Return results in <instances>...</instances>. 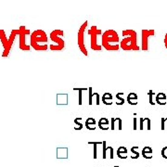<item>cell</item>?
I'll return each instance as SVG.
<instances>
[{
	"label": "cell",
	"instance_id": "cell-16",
	"mask_svg": "<svg viewBox=\"0 0 167 167\" xmlns=\"http://www.w3.org/2000/svg\"><path fill=\"white\" fill-rule=\"evenodd\" d=\"M101 100L105 105H112V95L111 93L106 92L102 95Z\"/></svg>",
	"mask_w": 167,
	"mask_h": 167
},
{
	"label": "cell",
	"instance_id": "cell-27",
	"mask_svg": "<svg viewBox=\"0 0 167 167\" xmlns=\"http://www.w3.org/2000/svg\"><path fill=\"white\" fill-rule=\"evenodd\" d=\"M102 157L103 159H106L107 158V142L106 141H103L102 142Z\"/></svg>",
	"mask_w": 167,
	"mask_h": 167
},
{
	"label": "cell",
	"instance_id": "cell-31",
	"mask_svg": "<svg viewBox=\"0 0 167 167\" xmlns=\"http://www.w3.org/2000/svg\"><path fill=\"white\" fill-rule=\"evenodd\" d=\"M94 95L96 96V99H97L96 104H97V105H99V104H100V96H99V94L98 92H96V93H94Z\"/></svg>",
	"mask_w": 167,
	"mask_h": 167
},
{
	"label": "cell",
	"instance_id": "cell-3",
	"mask_svg": "<svg viewBox=\"0 0 167 167\" xmlns=\"http://www.w3.org/2000/svg\"><path fill=\"white\" fill-rule=\"evenodd\" d=\"M48 35L43 30H35L31 35L30 45L36 51H45L48 48V44H45L48 43Z\"/></svg>",
	"mask_w": 167,
	"mask_h": 167
},
{
	"label": "cell",
	"instance_id": "cell-28",
	"mask_svg": "<svg viewBox=\"0 0 167 167\" xmlns=\"http://www.w3.org/2000/svg\"><path fill=\"white\" fill-rule=\"evenodd\" d=\"M167 123V118L162 117L161 118V129L162 130H165V125Z\"/></svg>",
	"mask_w": 167,
	"mask_h": 167
},
{
	"label": "cell",
	"instance_id": "cell-5",
	"mask_svg": "<svg viewBox=\"0 0 167 167\" xmlns=\"http://www.w3.org/2000/svg\"><path fill=\"white\" fill-rule=\"evenodd\" d=\"M88 35H90V48L94 51H101L102 45L99 44L98 37L102 35L101 30L98 29L96 25H93L88 30Z\"/></svg>",
	"mask_w": 167,
	"mask_h": 167
},
{
	"label": "cell",
	"instance_id": "cell-22",
	"mask_svg": "<svg viewBox=\"0 0 167 167\" xmlns=\"http://www.w3.org/2000/svg\"><path fill=\"white\" fill-rule=\"evenodd\" d=\"M124 93H122V92H119V93H117L116 94V99L119 100V102H116V105H118V106H121V105H124L125 104V99H124Z\"/></svg>",
	"mask_w": 167,
	"mask_h": 167
},
{
	"label": "cell",
	"instance_id": "cell-6",
	"mask_svg": "<svg viewBox=\"0 0 167 167\" xmlns=\"http://www.w3.org/2000/svg\"><path fill=\"white\" fill-rule=\"evenodd\" d=\"M87 24H88V22L85 21V22L81 25V27L79 28V30H78V34H77V44H78V48H79V49L81 50V52H82L85 56H87V55H88V52H87V49H86V47H85V28L87 27Z\"/></svg>",
	"mask_w": 167,
	"mask_h": 167
},
{
	"label": "cell",
	"instance_id": "cell-13",
	"mask_svg": "<svg viewBox=\"0 0 167 167\" xmlns=\"http://www.w3.org/2000/svg\"><path fill=\"white\" fill-rule=\"evenodd\" d=\"M96 125H97V122L93 117H88L85 120V127L90 131H93L96 129Z\"/></svg>",
	"mask_w": 167,
	"mask_h": 167
},
{
	"label": "cell",
	"instance_id": "cell-1",
	"mask_svg": "<svg viewBox=\"0 0 167 167\" xmlns=\"http://www.w3.org/2000/svg\"><path fill=\"white\" fill-rule=\"evenodd\" d=\"M120 38L114 30H107L101 35V45L108 51H118L120 48Z\"/></svg>",
	"mask_w": 167,
	"mask_h": 167
},
{
	"label": "cell",
	"instance_id": "cell-33",
	"mask_svg": "<svg viewBox=\"0 0 167 167\" xmlns=\"http://www.w3.org/2000/svg\"><path fill=\"white\" fill-rule=\"evenodd\" d=\"M113 167H119V166H113Z\"/></svg>",
	"mask_w": 167,
	"mask_h": 167
},
{
	"label": "cell",
	"instance_id": "cell-12",
	"mask_svg": "<svg viewBox=\"0 0 167 167\" xmlns=\"http://www.w3.org/2000/svg\"><path fill=\"white\" fill-rule=\"evenodd\" d=\"M146 123L147 129L150 130L151 129V120L149 117H140L139 118V129L144 130V125Z\"/></svg>",
	"mask_w": 167,
	"mask_h": 167
},
{
	"label": "cell",
	"instance_id": "cell-20",
	"mask_svg": "<svg viewBox=\"0 0 167 167\" xmlns=\"http://www.w3.org/2000/svg\"><path fill=\"white\" fill-rule=\"evenodd\" d=\"M0 41H1L3 48H4V51L7 49L8 47V38L6 36V33L4 32V30H0Z\"/></svg>",
	"mask_w": 167,
	"mask_h": 167
},
{
	"label": "cell",
	"instance_id": "cell-8",
	"mask_svg": "<svg viewBox=\"0 0 167 167\" xmlns=\"http://www.w3.org/2000/svg\"><path fill=\"white\" fill-rule=\"evenodd\" d=\"M21 28H22V31L19 35V48L23 51H30L31 45L26 44V36L30 35L31 32H30L29 29H26L25 26H21Z\"/></svg>",
	"mask_w": 167,
	"mask_h": 167
},
{
	"label": "cell",
	"instance_id": "cell-18",
	"mask_svg": "<svg viewBox=\"0 0 167 167\" xmlns=\"http://www.w3.org/2000/svg\"><path fill=\"white\" fill-rule=\"evenodd\" d=\"M152 149H151L150 147H145L143 148L142 149V156L145 158V159H151L152 158Z\"/></svg>",
	"mask_w": 167,
	"mask_h": 167
},
{
	"label": "cell",
	"instance_id": "cell-7",
	"mask_svg": "<svg viewBox=\"0 0 167 167\" xmlns=\"http://www.w3.org/2000/svg\"><path fill=\"white\" fill-rule=\"evenodd\" d=\"M155 35L154 30H145L141 31V50L149 51V39Z\"/></svg>",
	"mask_w": 167,
	"mask_h": 167
},
{
	"label": "cell",
	"instance_id": "cell-11",
	"mask_svg": "<svg viewBox=\"0 0 167 167\" xmlns=\"http://www.w3.org/2000/svg\"><path fill=\"white\" fill-rule=\"evenodd\" d=\"M56 104L58 106L68 105V94H58L56 97Z\"/></svg>",
	"mask_w": 167,
	"mask_h": 167
},
{
	"label": "cell",
	"instance_id": "cell-25",
	"mask_svg": "<svg viewBox=\"0 0 167 167\" xmlns=\"http://www.w3.org/2000/svg\"><path fill=\"white\" fill-rule=\"evenodd\" d=\"M93 97H94L93 88L92 87H88V104L89 105L93 104Z\"/></svg>",
	"mask_w": 167,
	"mask_h": 167
},
{
	"label": "cell",
	"instance_id": "cell-14",
	"mask_svg": "<svg viewBox=\"0 0 167 167\" xmlns=\"http://www.w3.org/2000/svg\"><path fill=\"white\" fill-rule=\"evenodd\" d=\"M74 91H78V105L83 104V92L88 91V87H73Z\"/></svg>",
	"mask_w": 167,
	"mask_h": 167
},
{
	"label": "cell",
	"instance_id": "cell-17",
	"mask_svg": "<svg viewBox=\"0 0 167 167\" xmlns=\"http://www.w3.org/2000/svg\"><path fill=\"white\" fill-rule=\"evenodd\" d=\"M117 156L120 158V159H126L127 158V149L125 147H119L117 151Z\"/></svg>",
	"mask_w": 167,
	"mask_h": 167
},
{
	"label": "cell",
	"instance_id": "cell-15",
	"mask_svg": "<svg viewBox=\"0 0 167 167\" xmlns=\"http://www.w3.org/2000/svg\"><path fill=\"white\" fill-rule=\"evenodd\" d=\"M126 100L129 103V105H132V106L138 105V95L135 93H129L127 95Z\"/></svg>",
	"mask_w": 167,
	"mask_h": 167
},
{
	"label": "cell",
	"instance_id": "cell-21",
	"mask_svg": "<svg viewBox=\"0 0 167 167\" xmlns=\"http://www.w3.org/2000/svg\"><path fill=\"white\" fill-rule=\"evenodd\" d=\"M81 121H82V117H76V118L74 119V124L76 125V126L74 127V130L75 131H80V130L83 129L84 125L81 123Z\"/></svg>",
	"mask_w": 167,
	"mask_h": 167
},
{
	"label": "cell",
	"instance_id": "cell-10",
	"mask_svg": "<svg viewBox=\"0 0 167 167\" xmlns=\"http://www.w3.org/2000/svg\"><path fill=\"white\" fill-rule=\"evenodd\" d=\"M99 127L100 130H103V131H107L111 128V124L109 122L108 118L106 117H101L99 121Z\"/></svg>",
	"mask_w": 167,
	"mask_h": 167
},
{
	"label": "cell",
	"instance_id": "cell-2",
	"mask_svg": "<svg viewBox=\"0 0 167 167\" xmlns=\"http://www.w3.org/2000/svg\"><path fill=\"white\" fill-rule=\"evenodd\" d=\"M123 36L125 37L120 42V48L125 51H139V47L138 45V34L134 30H125L122 32Z\"/></svg>",
	"mask_w": 167,
	"mask_h": 167
},
{
	"label": "cell",
	"instance_id": "cell-23",
	"mask_svg": "<svg viewBox=\"0 0 167 167\" xmlns=\"http://www.w3.org/2000/svg\"><path fill=\"white\" fill-rule=\"evenodd\" d=\"M139 149V147H132L131 149H130V151L132 152V155H131V158L132 159H138L139 157V151L136 150Z\"/></svg>",
	"mask_w": 167,
	"mask_h": 167
},
{
	"label": "cell",
	"instance_id": "cell-19",
	"mask_svg": "<svg viewBox=\"0 0 167 167\" xmlns=\"http://www.w3.org/2000/svg\"><path fill=\"white\" fill-rule=\"evenodd\" d=\"M166 99L167 96L164 93H158L156 95V104L159 105H165L166 104Z\"/></svg>",
	"mask_w": 167,
	"mask_h": 167
},
{
	"label": "cell",
	"instance_id": "cell-24",
	"mask_svg": "<svg viewBox=\"0 0 167 167\" xmlns=\"http://www.w3.org/2000/svg\"><path fill=\"white\" fill-rule=\"evenodd\" d=\"M88 144L93 145V149H94V159H97V149H98V146L102 145V142H97V141H93V142H89Z\"/></svg>",
	"mask_w": 167,
	"mask_h": 167
},
{
	"label": "cell",
	"instance_id": "cell-32",
	"mask_svg": "<svg viewBox=\"0 0 167 167\" xmlns=\"http://www.w3.org/2000/svg\"><path fill=\"white\" fill-rule=\"evenodd\" d=\"M164 45H165V48H167V33L165 34V36H164Z\"/></svg>",
	"mask_w": 167,
	"mask_h": 167
},
{
	"label": "cell",
	"instance_id": "cell-4",
	"mask_svg": "<svg viewBox=\"0 0 167 167\" xmlns=\"http://www.w3.org/2000/svg\"><path fill=\"white\" fill-rule=\"evenodd\" d=\"M64 37V32L62 30H54L49 35L51 41L55 44H51L49 45L50 50L52 51H60L65 48V42L62 38Z\"/></svg>",
	"mask_w": 167,
	"mask_h": 167
},
{
	"label": "cell",
	"instance_id": "cell-9",
	"mask_svg": "<svg viewBox=\"0 0 167 167\" xmlns=\"http://www.w3.org/2000/svg\"><path fill=\"white\" fill-rule=\"evenodd\" d=\"M21 31H22V28L20 27L19 29H15V30H12L11 31V34L9 35V37L8 38V47H7V49L5 51H3L2 53V57L3 58H7L11 50V47L13 45V43L15 41V38L17 37V35H20L21 34Z\"/></svg>",
	"mask_w": 167,
	"mask_h": 167
},
{
	"label": "cell",
	"instance_id": "cell-29",
	"mask_svg": "<svg viewBox=\"0 0 167 167\" xmlns=\"http://www.w3.org/2000/svg\"><path fill=\"white\" fill-rule=\"evenodd\" d=\"M161 153H162V158L167 159V147H164V148H162V149Z\"/></svg>",
	"mask_w": 167,
	"mask_h": 167
},
{
	"label": "cell",
	"instance_id": "cell-30",
	"mask_svg": "<svg viewBox=\"0 0 167 167\" xmlns=\"http://www.w3.org/2000/svg\"><path fill=\"white\" fill-rule=\"evenodd\" d=\"M133 122H134L133 129H134V130H136V129H138V119H136V117H135V118H134Z\"/></svg>",
	"mask_w": 167,
	"mask_h": 167
},
{
	"label": "cell",
	"instance_id": "cell-26",
	"mask_svg": "<svg viewBox=\"0 0 167 167\" xmlns=\"http://www.w3.org/2000/svg\"><path fill=\"white\" fill-rule=\"evenodd\" d=\"M148 95H149V104L150 105H155L156 103L153 101V98H154V95H155V93L153 92L152 90H149V93H148Z\"/></svg>",
	"mask_w": 167,
	"mask_h": 167
}]
</instances>
